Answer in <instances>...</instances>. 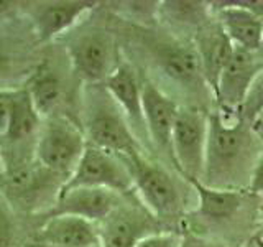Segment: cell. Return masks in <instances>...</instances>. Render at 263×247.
Masks as SVG:
<instances>
[{"instance_id":"6da1fadb","label":"cell","mask_w":263,"mask_h":247,"mask_svg":"<svg viewBox=\"0 0 263 247\" xmlns=\"http://www.w3.org/2000/svg\"><path fill=\"white\" fill-rule=\"evenodd\" d=\"M263 150V135L237 112H209V132L201 183L217 189L247 191Z\"/></svg>"},{"instance_id":"7a4b0ae2","label":"cell","mask_w":263,"mask_h":247,"mask_svg":"<svg viewBox=\"0 0 263 247\" xmlns=\"http://www.w3.org/2000/svg\"><path fill=\"white\" fill-rule=\"evenodd\" d=\"M79 123L87 144L122 158L145 153L125 114L107 93L104 84H84L81 89Z\"/></svg>"},{"instance_id":"3957f363","label":"cell","mask_w":263,"mask_h":247,"mask_svg":"<svg viewBox=\"0 0 263 247\" xmlns=\"http://www.w3.org/2000/svg\"><path fill=\"white\" fill-rule=\"evenodd\" d=\"M63 40L64 55L82 84H104L122 63L117 40L102 25L86 23L84 19Z\"/></svg>"},{"instance_id":"277c9868","label":"cell","mask_w":263,"mask_h":247,"mask_svg":"<svg viewBox=\"0 0 263 247\" xmlns=\"http://www.w3.org/2000/svg\"><path fill=\"white\" fill-rule=\"evenodd\" d=\"M123 160L134 178V193L138 201L161 224L163 221L178 218L184 208V195L176 178L145 153H137Z\"/></svg>"},{"instance_id":"5b68a950","label":"cell","mask_w":263,"mask_h":247,"mask_svg":"<svg viewBox=\"0 0 263 247\" xmlns=\"http://www.w3.org/2000/svg\"><path fill=\"white\" fill-rule=\"evenodd\" d=\"M41 45L28 20H0V91L25 87L43 60Z\"/></svg>"},{"instance_id":"8992f818","label":"cell","mask_w":263,"mask_h":247,"mask_svg":"<svg viewBox=\"0 0 263 247\" xmlns=\"http://www.w3.org/2000/svg\"><path fill=\"white\" fill-rule=\"evenodd\" d=\"M87 147L79 122L63 115L43 119L38 132L35 156L54 175L68 181Z\"/></svg>"},{"instance_id":"52a82bcc","label":"cell","mask_w":263,"mask_h":247,"mask_svg":"<svg viewBox=\"0 0 263 247\" xmlns=\"http://www.w3.org/2000/svg\"><path fill=\"white\" fill-rule=\"evenodd\" d=\"M142 46H145L155 68L173 84L193 94H197L202 89L211 91L193 41L148 35L142 38Z\"/></svg>"},{"instance_id":"ba28073f","label":"cell","mask_w":263,"mask_h":247,"mask_svg":"<svg viewBox=\"0 0 263 247\" xmlns=\"http://www.w3.org/2000/svg\"><path fill=\"white\" fill-rule=\"evenodd\" d=\"M209 112L197 105H179L171 135V162L186 181H199L204 170Z\"/></svg>"},{"instance_id":"9c48e42d","label":"cell","mask_w":263,"mask_h":247,"mask_svg":"<svg viewBox=\"0 0 263 247\" xmlns=\"http://www.w3.org/2000/svg\"><path fill=\"white\" fill-rule=\"evenodd\" d=\"M71 76L74 78L76 74H74L66 55L64 60L56 61L53 56L43 55V60L25 84V89L30 94L33 105L43 119L56 117V115L69 117L66 111H68L72 101V96L81 97L82 89H71Z\"/></svg>"},{"instance_id":"30bf717a","label":"cell","mask_w":263,"mask_h":247,"mask_svg":"<svg viewBox=\"0 0 263 247\" xmlns=\"http://www.w3.org/2000/svg\"><path fill=\"white\" fill-rule=\"evenodd\" d=\"M68 188H101L128 196L134 195V178L122 156L87 144L76 170L63 186Z\"/></svg>"},{"instance_id":"8fae6325","label":"cell","mask_w":263,"mask_h":247,"mask_svg":"<svg viewBox=\"0 0 263 247\" xmlns=\"http://www.w3.org/2000/svg\"><path fill=\"white\" fill-rule=\"evenodd\" d=\"M135 195V193H134ZM123 196L120 204L102 222H99L101 247H135L148 234L164 231L163 224L138 201Z\"/></svg>"},{"instance_id":"7c38bea8","label":"cell","mask_w":263,"mask_h":247,"mask_svg":"<svg viewBox=\"0 0 263 247\" xmlns=\"http://www.w3.org/2000/svg\"><path fill=\"white\" fill-rule=\"evenodd\" d=\"M211 12L235 48L260 51L263 38L261 0H219L211 2Z\"/></svg>"},{"instance_id":"4fadbf2b","label":"cell","mask_w":263,"mask_h":247,"mask_svg":"<svg viewBox=\"0 0 263 247\" xmlns=\"http://www.w3.org/2000/svg\"><path fill=\"white\" fill-rule=\"evenodd\" d=\"M97 2L87 0H58V2H36L27 7V16L41 45L53 43L63 38L74 27L96 10Z\"/></svg>"},{"instance_id":"5bb4252c","label":"cell","mask_w":263,"mask_h":247,"mask_svg":"<svg viewBox=\"0 0 263 247\" xmlns=\"http://www.w3.org/2000/svg\"><path fill=\"white\" fill-rule=\"evenodd\" d=\"M261 69L263 58L260 51H249L234 46L212 91L214 99L219 102V109L237 112L247 91Z\"/></svg>"},{"instance_id":"9a60e30c","label":"cell","mask_w":263,"mask_h":247,"mask_svg":"<svg viewBox=\"0 0 263 247\" xmlns=\"http://www.w3.org/2000/svg\"><path fill=\"white\" fill-rule=\"evenodd\" d=\"M122 200V195L109 191V189L68 188L61 189L51 208L36 218L41 221L53 216H74L99 224L117 208Z\"/></svg>"},{"instance_id":"2e32d148","label":"cell","mask_w":263,"mask_h":247,"mask_svg":"<svg viewBox=\"0 0 263 247\" xmlns=\"http://www.w3.org/2000/svg\"><path fill=\"white\" fill-rule=\"evenodd\" d=\"M142 111L148 138L171 160V135L179 104L153 81L142 79Z\"/></svg>"},{"instance_id":"e0dca14e","label":"cell","mask_w":263,"mask_h":247,"mask_svg":"<svg viewBox=\"0 0 263 247\" xmlns=\"http://www.w3.org/2000/svg\"><path fill=\"white\" fill-rule=\"evenodd\" d=\"M35 247H101L97 224L74 216L41 219L35 233Z\"/></svg>"},{"instance_id":"ac0fdd59","label":"cell","mask_w":263,"mask_h":247,"mask_svg":"<svg viewBox=\"0 0 263 247\" xmlns=\"http://www.w3.org/2000/svg\"><path fill=\"white\" fill-rule=\"evenodd\" d=\"M104 87L125 114L137 138L140 140L142 135L148 138L142 111V78L138 76L134 66L127 61H122L105 79Z\"/></svg>"},{"instance_id":"d6986e66","label":"cell","mask_w":263,"mask_h":247,"mask_svg":"<svg viewBox=\"0 0 263 247\" xmlns=\"http://www.w3.org/2000/svg\"><path fill=\"white\" fill-rule=\"evenodd\" d=\"M193 43L197 49V55H199L205 82H208L211 91H214L219 74L227 63L230 53H232L234 45L229 41L226 33L219 27V23L214 20V16L209 23H205L196 33Z\"/></svg>"},{"instance_id":"ffe728a7","label":"cell","mask_w":263,"mask_h":247,"mask_svg":"<svg viewBox=\"0 0 263 247\" xmlns=\"http://www.w3.org/2000/svg\"><path fill=\"white\" fill-rule=\"evenodd\" d=\"M197 198V214L208 222H227L242 209L247 191L235 189H217L202 185L201 181H187Z\"/></svg>"},{"instance_id":"44dd1931","label":"cell","mask_w":263,"mask_h":247,"mask_svg":"<svg viewBox=\"0 0 263 247\" xmlns=\"http://www.w3.org/2000/svg\"><path fill=\"white\" fill-rule=\"evenodd\" d=\"M158 20L178 31L193 30L197 33L205 23L212 20L211 2H183V0L160 2Z\"/></svg>"},{"instance_id":"7402d4cb","label":"cell","mask_w":263,"mask_h":247,"mask_svg":"<svg viewBox=\"0 0 263 247\" xmlns=\"http://www.w3.org/2000/svg\"><path fill=\"white\" fill-rule=\"evenodd\" d=\"M238 117L249 123H255L260 115H263V69L253 79L250 89L247 91L240 107L237 109Z\"/></svg>"},{"instance_id":"603a6c76","label":"cell","mask_w":263,"mask_h":247,"mask_svg":"<svg viewBox=\"0 0 263 247\" xmlns=\"http://www.w3.org/2000/svg\"><path fill=\"white\" fill-rule=\"evenodd\" d=\"M18 236V224L12 201L0 186V247H15Z\"/></svg>"},{"instance_id":"cb8c5ba5","label":"cell","mask_w":263,"mask_h":247,"mask_svg":"<svg viewBox=\"0 0 263 247\" xmlns=\"http://www.w3.org/2000/svg\"><path fill=\"white\" fill-rule=\"evenodd\" d=\"M183 234L176 231H158L140 239L135 247H179Z\"/></svg>"},{"instance_id":"d4e9b609","label":"cell","mask_w":263,"mask_h":247,"mask_svg":"<svg viewBox=\"0 0 263 247\" xmlns=\"http://www.w3.org/2000/svg\"><path fill=\"white\" fill-rule=\"evenodd\" d=\"M15 91L16 89L0 91V137H2L7 132L8 123H10V119H12L13 102H15Z\"/></svg>"},{"instance_id":"484cf974","label":"cell","mask_w":263,"mask_h":247,"mask_svg":"<svg viewBox=\"0 0 263 247\" xmlns=\"http://www.w3.org/2000/svg\"><path fill=\"white\" fill-rule=\"evenodd\" d=\"M247 193L263 198V150H261V153L258 156L257 163H255V168L252 171L250 183H249V188H247Z\"/></svg>"},{"instance_id":"4316f807","label":"cell","mask_w":263,"mask_h":247,"mask_svg":"<svg viewBox=\"0 0 263 247\" xmlns=\"http://www.w3.org/2000/svg\"><path fill=\"white\" fill-rule=\"evenodd\" d=\"M179 247H217V245H214L212 242L204 241V239L197 237V236H194V234L183 233V237H181V244H179Z\"/></svg>"},{"instance_id":"83f0119b","label":"cell","mask_w":263,"mask_h":247,"mask_svg":"<svg viewBox=\"0 0 263 247\" xmlns=\"http://www.w3.org/2000/svg\"><path fill=\"white\" fill-rule=\"evenodd\" d=\"M16 7H18V4H15V2H2V0H0V20L12 16V13L15 12Z\"/></svg>"},{"instance_id":"f1b7e54d","label":"cell","mask_w":263,"mask_h":247,"mask_svg":"<svg viewBox=\"0 0 263 247\" xmlns=\"http://www.w3.org/2000/svg\"><path fill=\"white\" fill-rule=\"evenodd\" d=\"M253 127H255V129H257V130L260 132V134L263 135V115H260V117H258L257 120H255V123H253Z\"/></svg>"},{"instance_id":"f546056e","label":"cell","mask_w":263,"mask_h":247,"mask_svg":"<svg viewBox=\"0 0 263 247\" xmlns=\"http://www.w3.org/2000/svg\"><path fill=\"white\" fill-rule=\"evenodd\" d=\"M243 247H263V245H261V242L258 241V237H257V239H253V241L247 242V244H245Z\"/></svg>"},{"instance_id":"4dcf8cb0","label":"cell","mask_w":263,"mask_h":247,"mask_svg":"<svg viewBox=\"0 0 263 247\" xmlns=\"http://www.w3.org/2000/svg\"><path fill=\"white\" fill-rule=\"evenodd\" d=\"M2 173H4V165H2V155H0V178H2Z\"/></svg>"},{"instance_id":"1f68e13d","label":"cell","mask_w":263,"mask_h":247,"mask_svg":"<svg viewBox=\"0 0 263 247\" xmlns=\"http://www.w3.org/2000/svg\"><path fill=\"white\" fill-rule=\"evenodd\" d=\"M261 22H263V13H261ZM260 55L263 58V38H261V46H260Z\"/></svg>"},{"instance_id":"d6a6232c","label":"cell","mask_w":263,"mask_h":247,"mask_svg":"<svg viewBox=\"0 0 263 247\" xmlns=\"http://www.w3.org/2000/svg\"><path fill=\"white\" fill-rule=\"evenodd\" d=\"M260 224H261V227H263V208L260 209Z\"/></svg>"},{"instance_id":"836d02e7","label":"cell","mask_w":263,"mask_h":247,"mask_svg":"<svg viewBox=\"0 0 263 247\" xmlns=\"http://www.w3.org/2000/svg\"><path fill=\"white\" fill-rule=\"evenodd\" d=\"M258 241H260V242H261V245H263V239H261V237H258Z\"/></svg>"},{"instance_id":"e575fe53","label":"cell","mask_w":263,"mask_h":247,"mask_svg":"<svg viewBox=\"0 0 263 247\" xmlns=\"http://www.w3.org/2000/svg\"><path fill=\"white\" fill-rule=\"evenodd\" d=\"M30 247H35V245H30Z\"/></svg>"}]
</instances>
